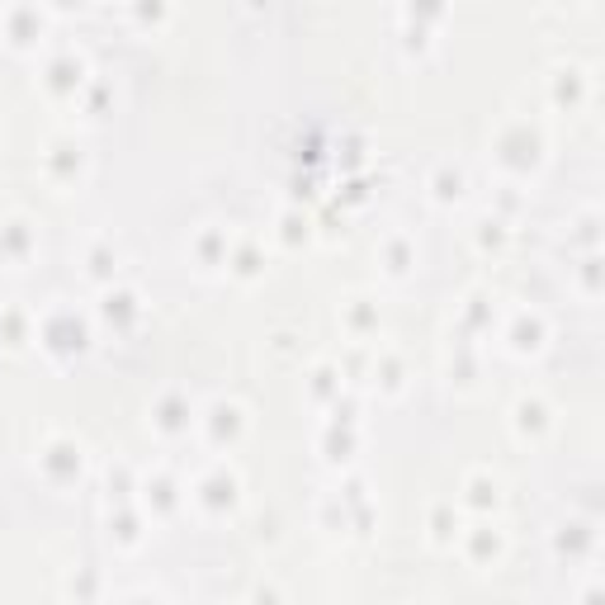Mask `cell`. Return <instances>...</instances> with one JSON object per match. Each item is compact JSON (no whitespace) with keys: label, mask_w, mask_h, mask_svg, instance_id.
Listing matches in <instances>:
<instances>
[{"label":"cell","mask_w":605,"mask_h":605,"mask_svg":"<svg viewBox=\"0 0 605 605\" xmlns=\"http://www.w3.org/2000/svg\"><path fill=\"white\" fill-rule=\"evenodd\" d=\"M142 492H147V506L151 502H157V511H166V506H175V483H171V478H147V483H142Z\"/></svg>","instance_id":"obj_3"},{"label":"cell","mask_w":605,"mask_h":605,"mask_svg":"<svg viewBox=\"0 0 605 605\" xmlns=\"http://www.w3.org/2000/svg\"><path fill=\"white\" fill-rule=\"evenodd\" d=\"M209 417H213L209 425H213V440H218V445H223V435H227V440L241 435V407H223V402H218Z\"/></svg>","instance_id":"obj_2"},{"label":"cell","mask_w":605,"mask_h":605,"mask_svg":"<svg viewBox=\"0 0 605 605\" xmlns=\"http://www.w3.org/2000/svg\"><path fill=\"white\" fill-rule=\"evenodd\" d=\"M237 487H241V483H237V473H227V469H213V473L199 483V492H195V497H199V506H203V511L223 516V511H232V506H237V497H241Z\"/></svg>","instance_id":"obj_1"}]
</instances>
